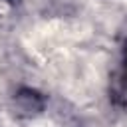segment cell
Listing matches in <instances>:
<instances>
[{
	"label": "cell",
	"instance_id": "cell-2",
	"mask_svg": "<svg viewBox=\"0 0 127 127\" xmlns=\"http://www.w3.org/2000/svg\"><path fill=\"white\" fill-rule=\"evenodd\" d=\"M16 103H18V109L22 113H26V115H34V113L42 111V107H44L42 95L32 91V89H22L16 95Z\"/></svg>",
	"mask_w": 127,
	"mask_h": 127
},
{
	"label": "cell",
	"instance_id": "cell-3",
	"mask_svg": "<svg viewBox=\"0 0 127 127\" xmlns=\"http://www.w3.org/2000/svg\"><path fill=\"white\" fill-rule=\"evenodd\" d=\"M123 56H125V67H127V42H125V48H123Z\"/></svg>",
	"mask_w": 127,
	"mask_h": 127
},
{
	"label": "cell",
	"instance_id": "cell-1",
	"mask_svg": "<svg viewBox=\"0 0 127 127\" xmlns=\"http://www.w3.org/2000/svg\"><path fill=\"white\" fill-rule=\"evenodd\" d=\"M109 99L119 107H127V67H123L111 75Z\"/></svg>",
	"mask_w": 127,
	"mask_h": 127
}]
</instances>
